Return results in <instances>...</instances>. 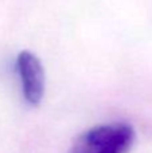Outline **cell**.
I'll return each mask as SVG.
<instances>
[{
    "label": "cell",
    "mask_w": 152,
    "mask_h": 153,
    "mask_svg": "<svg viewBox=\"0 0 152 153\" xmlns=\"http://www.w3.org/2000/svg\"><path fill=\"white\" fill-rule=\"evenodd\" d=\"M136 132L128 122L115 121L94 125L74 140L69 153H129Z\"/></svg>",
    "instance_id": "1"
},
{
    "label": "cell",
    "mask_w": 152,
    "mask_h": 153,
    "mask_svg": "<svg viewBox=\"0 0 152 153\" xmlns=\"http://www.w3.org/2000/svg\"><path fill=\"white\" fill-rule=\"evenodd\" d=\"M22 94L30 106H38L45 97L46 75L40 59L31 51H20L15 61Z\"/></svg>",
    "instance_id": "2"
}]
</instances>
